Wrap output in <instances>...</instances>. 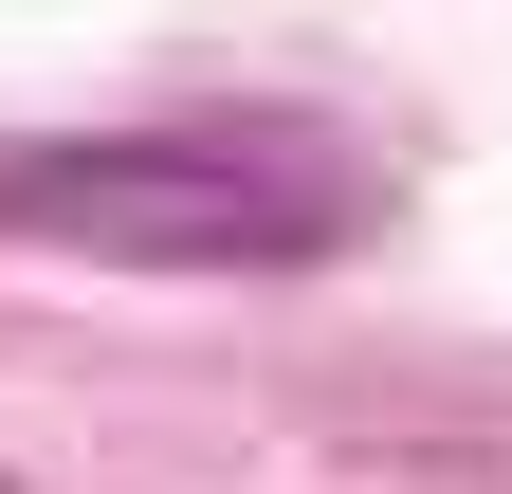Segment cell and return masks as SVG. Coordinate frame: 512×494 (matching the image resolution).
<instances>
[{
	"mask_svg": "<svg viewBox=\"0 0 512 494\" xmlns=\"http://www.w3.org/2000/svg\"><path fill=\"white\" fill-rule=\"evenodd\" d=\"M0 238L128 275H311L366 238V165L293 110H183V129H74L0 147Z\"/></svg>",
	"mask_w": 512,
	"mask_h": 494,
	"instance_id": "obj_1",
	"label": "cell"
},
{
	"mask_svg": "<svg viewBox=\"0 0 512 494\" xmlns=\"http://www.w3.org/2000/svg\"><path fill=\"white\" fill-rule=\"evenodd\" d=\"M0 494H19V476H0Z\"/></svg>",
	"mask_w": 512,
	"mask_h": 494,
	"instance_id": "obj_2",
	"label": "cell"
}]
</instances>
